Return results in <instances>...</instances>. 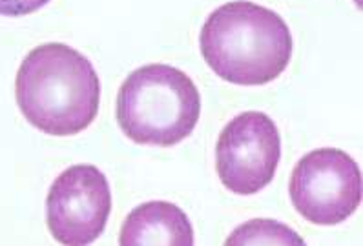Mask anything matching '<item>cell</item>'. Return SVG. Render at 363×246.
<instances>
[{"mask_svg":"<svg viewBox=\"0 0 363 246\" xmlns=\"http://www.w3.org/2000/svg\"><path fill=\"white\" fill-rule=\"evenodd\" d=\"M18 110L39 132L69 137L99 113L101 81L94 64L68 44L48 43L24 57L15 81Z\"/></svg>","mask_w":363,"mask_h":246,"instance_id":"6da1fadb","label":"cell"},{"mask_svg":"<svg viewBox=\"0 0 363 246\" xmlns=\"http://www.w3.org/2000/svg\"><path fill=\"white\" fill-rule=\"evenodd\" d=\"M210 69L238 86H263L286 69L294 40L278 13L248 0H234L210 13L199 33Z\"/></svg>","mask_w":363,"mask_h":246,"instance_id":"7a4b0ae2","label":"cell"},{"mask_svg":"<svg viewBox=\"0 0 363 246\" xmlns=\"http://www.w3.org/2000/svg\"><path fill=\"white\" fill-rule=\"evenodd\" d=\"M116 115L124 135L135 145L168 148L196 130L201 94L183 69L170 64H146L121 84Z\"/></svg>","mask_w":363,"mask_h":246,"instance_id":"3957f363","label":"cell"},{"mask_svg":"<svg viewBox=\"0 0 363 246\" xmlns=\"http://www.w3.org/2000/svg\"><path fill=\"white\" fill-rule=\"evenodd\" d=\"M289 196L296 212L312 225H340L362 203L358 162L343 150H312L292 170Z\"/></svg>","mask_w":363,"mask_h":246,"instance_id":"277c9868","label":"cell"},{"mask_svg":"<svg viewBox=\"0 0 363 246\" xmlns=\"http://www.w3.org/2000/svg\"><path fill=\"white\" fill-rule=\"evenodd\" d=\"M281 159L278 126L263 111H243L223 128L216 145V172L227 190L254 196L272 183Z\"/></svg>","mask_w":363,"mask_h":246,"instance_id":"5b68a950","label":"cell"},{"mask_svg":"<svg viewBox=\"0 0 363 246\" xmlns=\"http://www.w3.org/2000/svg\"><path fill=\"white\" fill-rule=\"evenodd\" d=\"M110 212V183L94 164L69 166L48 191V230L60 245L86 246L95 242L106 228Z\"/></svg>","mask_w":363,"mask_h":246,"instance_id":"8992f818","label":"cell"},{"mask_svg":"<svg viewBox=\"0 0 363 246\" xmlns=\"http://www.w3.org/2000/svg\"><path fill=\"white\" fill-rule=\"evenodd\" d=\"M121 246H192L194 228L189 216L168 201H148L126 216Z\"/></svg>","mask_w":363,"mask_h":246,"instance_id":"52a82bcc","label":"cell"},{"mask_svg":"<svg viewBox=\"0 0 363 246\" xmlns=\"http://www.w3.org/2000/svg\"><path fill=\"white\" fill-rule=\"evenodd\" d=\"M227 245H298L303 246L305 241L286 225L272 219H254L238 226L227 239Z\"/></svg>","mask_w":363,"mask_h":246,"instance_id":"ba28073f","label":"cell"},{"mask_svg":"<svg viewBox=\"0 0 363 246\" xmlns=\"http://www.w3.org/2000/svg\"><path fill=\"white\" fill-rule=\"evenodd\" d=\"M50 0H0V15L2 17H24L39 11Z\"/></svg>","mask_w":363,"mask_h":246,"instance_id":"9c48e42d","label":"cell"}]
</instances>
